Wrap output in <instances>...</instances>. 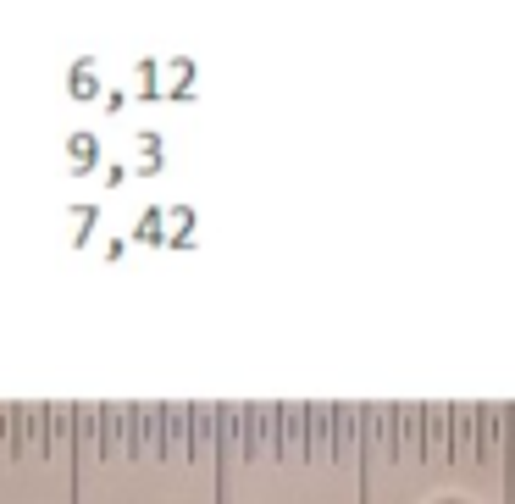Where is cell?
Listing matches in <instances>:
<instances>
[{
    "mask_svg": "<svg viewBox=\"0 0 515 504\" xmlns=\"http://www.w3.org/2000/svg\"><path fill=\"white\" fill-rule=\"evenodd\" d=\"M67 167L78 172V178L100 167V139H95V133H72V139H67Z\"/></svg>",
    "mask_w": 515,
    "mask_h": 504,
    "instance_id": "6da1fadb",
    "label": "cell"
},
{
    "mask_svg": "<svg viewBox=\"0 0 515 504\" xmlns=\"http://www.w3.org/2000/svg\"><path fill=\"white\" fill-rule=\"evenodd\" d=\"M95 89H100L95 84V61H89V56L72 61V67H67V95L72 100H95Z\"/></svg>",
    "mask_w": 515,
    "mask_h": 504,
    "instance_id": "7a4b0ae2",
    "label": "cell"
},
{
    "mask_svg": "<svg viewBox=\"0 0 515 504\" xmlns=\"http://www.w3.org/2000/svg\"><path fill=\"white\" fill-rule=\"evenodd\" d=\"M95 205H78V211H72V244H89V228H95Z\"/></svg>",
    "mask_w": 515,
    "mask_h": 504,
    "instance_id": "3957f363",
    "label": "cell"
}]
</instances>
